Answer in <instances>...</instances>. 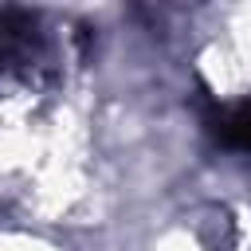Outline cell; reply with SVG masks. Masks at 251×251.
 Masks as SVG:
<instances>
[{"label": "cell", "instance_id": "1", "mask_svg": "<svg viewBox=\"0 0 251 251\" xmlns=\"http://www.w3.org/2000/svg\"><path fill=\"white\" fill-rule=\"evenodd\" d=\"M208 129L227 149H251V102H235V106L212 110Z\"/></svg>", "mask_w": 251, "mask_h": 251}]
</instances>
